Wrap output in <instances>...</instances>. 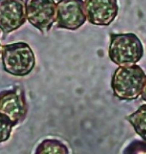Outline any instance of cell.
Segmentation results:
<instances>
[{
    "label": "cell",
    "mask_w": 146,
    "mask_h": 154,
    "mask_svg": "<svg viewBox=\"0 0 146 154\" xmlns=\"http://www.w3.org/2000/svg\"><path fill=\"white\" fill-rule=\"evenodd\" d=\"M145 75L144 69L137 64L119 66L113 72L111 80L113 95L123 101L138 99Z\"/></svg>",
    "instance_id": "cell-1"
},
{
    "label": "cell",
    "mask_w": 146,
    "mask_h": 154,
    "mask_svg": "<svg viewBox=\"0 0 146 154\" xmlns=\"http://www.w3.org/2000/svg\"><path fill=\"white\" fill-rule=\"evenodd\" d=\"M108 57L118 66L137 64L144 57V45L140 38L133 33H112Z\"/></svg>",
    "instance_id": "cell-2"
},
{
    "label": "cell",
    "mask_w": 146,
    "mask_h": 154,
    "mask_svg": "<svg viewBox=\"0 0 146 154\" xmlns=\"http://www.w3.org/2000/svg\"><path fill=\"white\" fill-rule=\"evenodd\" d=\"M1 57L4 70L17 77L29 75L36 63L33 50L25 42L3 45L1 49Z\"/></svg>",
    "instance_id": "cell-3"
},
{
    "label": "cell",
    "mask_w": 146,
    "mask_h": 154,
    "mask_svg": "<svg viewBox=\"0 0 146 154\" xmlns=\"http://www.w3.org/2000/svg\"><path fill=\"white\" fill-rule=\"evenodd\" d=\"M28 110V102L23 88L15 87L0 92V113L5 116L14 126L25 120Z\"/></svg>",
    "instance_id": "cell-4"
},
{
    "label": "cell",
    "mask_w": 146,
    "mask_h": 154,
    "mask_svg": "<svg viewBox=\"0 0 146 154\" xmlns=\"http://www.w3.org/2000/svg\"><path fill=\"white\" fill-rule=\"evenodd\" d=\"M26 20L37 28L46 33L50 30L56 17V3L54 0H25Z\"/></svg>",
    "instance_id": "cell-5"
},
{
    "label": "cell",
    "mask_w": 146,
    "mask_h": 154,
    "mask_svg": "<svg viewBox=\"0 0 146 154\" xmlns=\"http://www.w3.org/2000/svg\"><path fill=\"white\" fill-rule=\"evenodd\" d=\"M86 20L83 0H59L57 3L55 22L58 28L75 31Z\"/></svg>",
    "instance_id": "cell-6"
},
{
    "label": "cell",
    "mask_w": 146,
    "mask_h": 154,
    "mask_svg": "<svg viewBox=\"0 0 146 154\" xmlns=\"http://www.w3.org/2000/svg\"><path fill=\"white\" fill-rule=\"evenodd\" d=\"M86 19L92 25L109 26L119 13L117 0H84Z\"/></svg>",
    "instance_id": "cell-7"
},
{
    "label": "cell",
    "mask_w": 146,
    "mask_h": 154,
    "mask_svg": "<svg viewBox=\"0 0 146 154\" xmlns=\"http://www.w3.org/2000/svg\"><path fill=\"white\" fill-rule=\"evenodd\" d=\"M26 22L23 0H0V29L10 33L20 28Z\"/></svg>",
    "instance_id": "cell-8"
},
{
    "label": "cell",
    "mask_w": 146,
    "mask_h": 154,
    "mask_svg": "<svg viewBox=\"0 0 146 154\" xmlns=\"http://www.w3.org/2000/svg\"><path fill=\"white\" fill-rule=\"evenodd\" d=\"M126 119L132 124L135 133L146 141V105H141Z\"/></svg>",
    "instance_id": "cell-9"
},
{
    "label": "cell",
    "mask_w": 146,
    "mask_h": 154,
    "mask_svg": "<svg viewBox=\"0 0 146 154\" xmlns=\"http://www.w3.org/2000/svg\"><path fill=\"white\" fill-rule=\"evenodd\" d=\"M35 153H69V150L59 140L46 139L38 145Z\"/></svg>",
    "instance_id": "cell-10"
},
{
    "label": "cell",
    "mask_w": 146,
    "mask_h": 154,
    "mask_svg": "<svg viewBox=\"0 0 146 154\" xmlns=\"http://www.w3.org/2000/svg\"><path fill=\"white\" fill-rule=\"evenodd\" d=\"M14 125L5 116L0 113V143L8 140L11 137Z\"/></svg>",
    "instance_id": "cell-11"
},
{
    "label": "cell",
    "mask_w": 146,
    "mask_h": 154,
    "mask_svg": "<svg viewBox=\"0 0 146 154\" xmlns=\"http://www.w3.org/2000/svg\"><path fill=\"white\" fill-rule=\"evenodd\" d=\"M141 97L144 101L146 102V75L144 78V85H143V88H142V92H141Z\"/></svg>",
    "instance_id": "cell-12"
},
{
    "label": "cell",
    "mask_w": 146,
    "mask_h": 154,
    "mask_svg": "<svg viewBox=\"0 0 146 154\" xmlns=\"http://www.w3.org/2000/svg\"><path fill=\"white\" fill-rule=\"evenodd\" d=\"M0 48H1V45H0ZM0 52H1V50H0Z\"/></svg>",
    "instance_id": "cell-13"
}]
</instances>
